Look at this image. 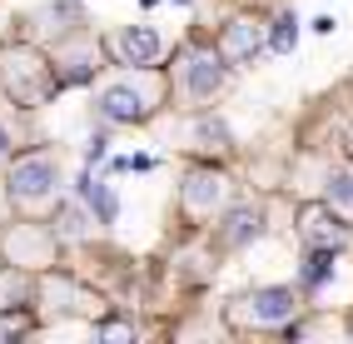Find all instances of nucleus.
<instances>
[{
    "label": "nucleus",
    "mask_w": 353,
    "mask_h": 344,
    "mask_svg": "<svg viewBox=\"0 0 353 344\" xmlns=\"http://www.w3.org/2000/svg\"><path fill=\"white\" fill-rule=\"evenodd\" d=\"M100 115L105 120H114V125H134V120H145V115L159 105V80L154 75H125V80H110L105 90H100Z\"/></svg>",
    "instance_id": "1"
},
{
    "label": "nucleus",
    "mask_w": 353,
    "mask_h": 344,
    "mask_svg": "<svg viewBox=\"0 0 353 344\" xmlns=\"http://www.w3.org/2000/svg\"><path fill=\"white\" fill-rule=\"evenodd\" d=\"M60 190V165L55 155H26L10 165V200L20 210H45Z\"/></svg>",
    "instance_id": "2"
},
{
    "label": "nucleus",
    "mask_w": 353,
    "mask_h": 344,
    "mask_svg": "<svg viewBox=\"0 0 353 344\" xmlns=\"http://www.w3.org/2000/svg\"><path fill=\"white\" fill-rule=\"evenodd\" d=\"M299 314V294L294 289H254V294H244L239 305H234V319L239 325H249V329H279V325H289V319Z\"/></svg>",
    "instance_id": "3"
},
{
    "label": "nucleus",
    "mask_w": 353,
    "mask_h": 344,
    "mask_svg": "<svg viewBox=\"0 0 353 344\" xmlns=\"http://www.w3.org/2000/svg\"><path fill=\"white\" fill-rule=\"evenodd\" d=\"M6 90L20 105H40L55 90V75H50V65H45L35 50H10L6 55Z\"/></svg>",
    "instance_id": "4"
},
{
    "label": "nucleus",
    "mask_w": 353,
    "mask_h": 344,
    "mask_svg": "<svg viewBox=\"0 0 353 344\" xmlns=\"http://www.w3.org/2000/svg\"><path fill=\"white\" fill-rule=\"evenodd\" d=\"M179 90H184V100H194V105L214 100L224 90V55H214V50H184V60H179Z\"/></svg>",
    "instance_id": "5"
},
{
    "label": "nucleus",
    "mask_w": 353,
    "mask_h": 344,
    "mask_svg": "<svg viewBox=\"0 0 353 344\" xmlns=\"http://www.w3.org/2000/svg\"><path fill=\"white\" fill-rule=\"evenodd\" d=\"M224 200V175L219 170H190L184 175V210L190 215H214Z\"/></svg>",
    "instance_id": "6"
},
{
    "label": "nucleus",
    "mask_w": 353,
    "mask_h": 344,
    "mask_svg": "<svg viewBox=\"0 0 353 344\" xmlns=\"http://www.w3.org/2000/svg\"><path fill=\"white\" fill-rule=\"evenodd\" d=\"M303 240L319 245V249H343L348 245V229L334 220L328 204H314V210H303Z\"/></svg>",
    "instance_id": "7"
},
{
    "label": "nucleus",
    "mask_w": 353,
    "mask_h": 344,
    "mask_svg": "<svg viewBox=\"0 0 353 344\" xmlns=\"http://www.w3.org/2000/svg\"><path fill=\"white\" fill-rule=\"evenodd\" d=\"M120 55H125V65H154L159 60V50H164V40L150 30V26H130V30H120Z\"/></svg>",
    "instance_id": "8"
},
{
    "label": "nucleus",
    "mask_w": 353,
    "mask_h": 344,
    "mask_svg": "<svg viewBox=\"0 0 353 344\" xmlns=\"http://www.w3.org/2000/svg\"><path fill=\"white\" fill-rule=\"evenodd\" d=\"M259 45H264V35H259L254 20H229V26H224V40H219V55H224V60H254Z\"/></svg>",
    "instance_id": "9"
},
{
    "label": "nucleus",
    "mask_w": 353,
    "mask_h": 344,
    "mask_svg": "<svg viewBox=\"0 0 353 344\" xmlns=\"http://www.w3.org/2000/svg\"><path fill=\"white\" fill-rule=\"evenodd\" d=\"M254 235H259V210H234L229 224H224V240H229V245H244V240H254Z\"/></svg>",
    "instance_id": "10"
},
{
    "label": "nucleus",
    "mask_w": 353,
    "mask_h": 344,
    "mask_svg": "<svg viewBox=\"0 0 353 344\" xmlns=\"http://www.w3.org/2000/svg\"><path fill=\"white\" fill-rule=\"evenodd\" d=\"M328 210H334V215H353V170L334 175V185H328Z\"/></svg>",
    "instance_id": "11"
},
{
    "label": "nucleus",
    "mask_w": 353,
    "mask_h": 344,
    "mask_svg": "<svg viewBox=\"0 0 353 344\" xmlns=\"http://www.w3.org/2000/svg\"><path fill=\"white\" fill-rule=\"evenodd\" d=\"M294 40H299V20H294V15H279V20H274L269 45H274L279 55H289V50H294Z\"/></svg>",
    "instance_id": "12"
},
{
    "label": "nucleus",
    "mask_w": 353,
    "mask_h": 344,
    "mask_svg": "<svg viewBox=\"0 0 353 344\" xmlns=\"http://www.w3.org/2000/svg\"><path fill=\"white\" fill-rule=\"evenodd\" d=\"M328 269H334V249H314V255H309V269H303V280H309V285H323Z\"/></svg>",
    "instance_id": "13"
},
{
    "label": "nucleus",
    "mask_w": 353,
    "mask_h": 344,
    "mask_svg": "<svg viewBox=\"0 0 353 344\" xmlns=\"http://www.w3.org/2000/svg\"><path fill=\"white\" fill-rule=\"evenodd\" d=\"M80 185H85V195H90V200L100 204V220H114V200H110V195L95 185V180H80Z\"/></svg>",
    "instance_id": "14"
},
{
    "label": "nucleus",
    "mask_w": 353,
    "mask_h": 344,
    "mask_svg": "<svg viewBox=\"0 0 353 344\" xmlns=\"http://www.w3.org/2000/svg\"><path fill=\"white\" fill-rule=\"evenodd\" d=\"M60 229H65V235H85V215L80 210H65L60 215Z\"/></svg>",
    "instance_id": "15"
},
{
    "label": "nucleus",
    "mask_w": 353,
    "mask_h": 344,
    "mask_svg": "<svg viewBox=\"0 0 353 344\" xmlns=\"http://www.w3.org/2000/svg\"><path fill=\"white\" fill-rule=\"evenodd\" d=\"M100 334H105V339H130V334H134V329H130V325H105V329H100Z\"/></svg>",
    "instance_id": "16"
},
{
    "label": "nucleus",
    "mask_w": 353,
    "mask_h": 344,
    "mask_svg": "<svg viewBox=\"0 0 353 344\" xmlns=\"http://www.w3.org/2000/svg\"><path fill=\"white\" fill-rule=\"evenodd\" d=\"M0 150H6V130H0Z\"/></svg>",
    "instance_id": "17"
}]
</instances>
